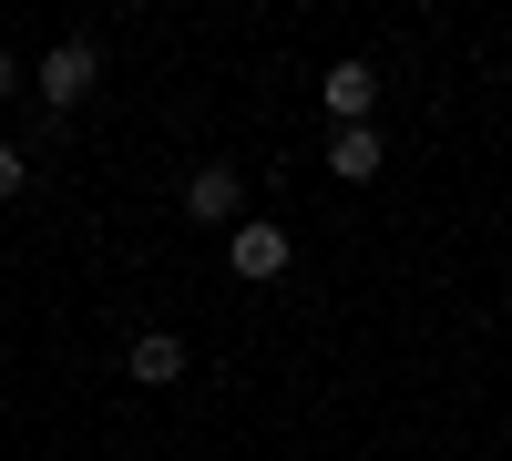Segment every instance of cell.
<instances>
[{"mask_svg": "<svg viewBox=\"0 0 512 461\" xmlns=\"http://www.w3.org/2000/svg\"><path fill=\"white\" fill-rule=\"evenodd\" d=\"M11 93H21V62H11V52H0V103H11Z\"/></svg>", "mask_w": 512, "mask_h": 461, "instance_id": "ba28073f", "label": "cell"}, {"mask_svg": "<svg viewBox=\"0 0 512 461\" xmlns=\"http://www.w3.org/2000/svg\"><path fill=\"white\" fill-rule=\"evenodd\" d=\"M379 164H390V154H379L369 123H328V175H338V185H369Z\"/></svg>", "mask_w": 512, "mask_h": 461, "instance_id": "8992f818", "label": "cell"}, {"mask_svg": "<svg viewBox=\"0 0 512 461\" xmlns=\"http://www.w3.org/2000/svg\"><path fill=\"white\" fill-rule=\"evenodd\" d=\"M287 257H297V246H287V226H277V216H246V226L226 236V267H236L246 287H267V277H287Z\"/></svg>", "mask_w": 512, "mask_h": 461, "instance_id": "3957f363", "label": "cell"}, {"mask_svg": "<svg viewBox=\"0 0 512 461\" xmlns=\"http://www.w3.org/2000/svg\"><path fill=\"white\" fill-rule=\"evenodd\" d=\"M123 369H134L144 390H175L185 369H195V349H185V328H134V349H123Z\"/></svg>", "mask_w": 512, "mask_h": 461, "instance_id": "277c9868", "label": "cell"}, {"mask_svg": "<svg viewBox=\"0 0 512 461\" xmlns=\"http://www.w3.org/2000/svg\"><path fill=\"white\" fill-rule=\"evenodd\" d=\"M318 93H328V123H369V113H379V72H369V62H328Z\"/></svg>", "mask_w": 512, "mask_h": 461, "instance_id": "5b68a950", "label": "cell"}, {"mask_svg": "<svg viewBox=\"0 0 512 461\" xmlns=\"http://www.w3.org/2000/svg\"><path fill=\"white\" fill-rule=\"evenodd\" d=\"M21 185H31V154H21L11 134H0V195H21Z\"/></svg>", "mask_w": 512, "mask_h": 461, "instance_id": "52a82bcc", "label": "cell"}, {"mask_svg": "<svg viewBox=\"0 0 512 461\" xmlns=\"http://www.w3.org/2000/svg\"><path fill=\"white\" fill-rule=\"evenodd\" d=\"M185 216L195 226H246V175H236V164H195V175H185Z\"/></svg>", "mask_w": 512, "mask_h": 461, "instance_id": "7a4b0ae2", "label": "cell"}, {"mask_svg": "<svg viewBox=\"0 0 512 461\" xmlns=\"http://www.w3.org/2000/svg\"><path fill=\"white\" fill-rule=\"evenodd\" d=\"M93 82H103V52H93V41H82V31H72V41H52V52L31 62V93L52 103V113H72L82 93H93Z\"/></svg>", "mask_w": 512, "mask_h": 461, "instance_id": "6da1fadb", "label": "cell"}]
</instances>
